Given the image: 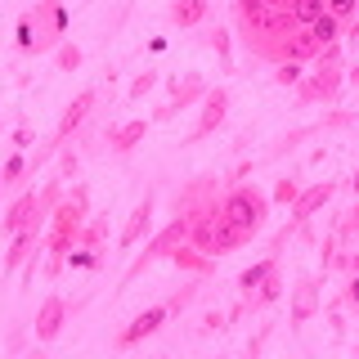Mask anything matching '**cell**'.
I'll use <instances>...</instances> for the list:
<instances>
[{
  "label": "cell",
  "mask_w": 359,
  "mask_h": 359,
  "mask_svg": "<svg viewBox=\"0 0 359 359\" xmlns=\"http://www.w3.org/2000/svg\"><path fill=\"white\" fill-rule=\"evenodd\" d=\"M283 292H287V283H283V269H269L265 274V283L252 292V297H243V306H247V314H265L269 306H274V301H283Z\"/></svg>",
  "instance_id": "obj_16"
},
{
  "label": "cell",
  "mask_w": 359,
  "mask_h": 359,
  "mask_svg": "<svg viewBox=\"0 0 359 359\" xmlns=\"http://www.w3.org/2000/svg\"><path fill=\"white\" fill-rule=\"evenodd\" d=\"M153 130V121L144 117V121H126V126H108L104 130V144H108V153H117V157H126V153H135L144 144V135Z\"/></svg>",
  "instance_id": "obj_14"
},
{
  "label": "cell",
  "mask_w": 359,
  "mask_h": 359,
  "mask_svg": "<svg viewBox=\"0 0 359 359\" xmlns=\"http://www.w3.org/2000/svg\"><path fill=\"white\" fill-rule=\"evenodd\" d=\"M346 86V67L341 63H314V72H306L297 81V99L301 104H337Z\"/></svg>",
  "instance_id": "obj_5"
},
{
  "label": "cell",
  "mask_w": 359,
  "mask_h": 359,
  "mask_svg": "<svg viewBox=\"0 0 359 359\" xmlns=\"http://www.w3.org/2000/svg\"><path fill=\"white\" fill-rule=\"evenodd\" d=\"M54 63H59V72H76V67L86 63V54H81V45H72V41H63L59 50H54Z\"/></svg>",
  "instance_id": "obj_22"
},
{
  "label": "cell",
  "mask_w": 359,
  "mask_h": 359,
  "mask_svg": "<svg viewBox=\"0 0 359 359\" xmlns=\"http://www.w3.org/2000/svg\"><path fill=\"white\" fill-rule=\"evenodd\" d=\"M207 45L220 54V63H224V67H233V54H229V32H224V27H211V32H207Z\"/></svg>",
  "instance_id": "obj_24"
},
{
  "label": "cell",
  "mask_w": 359,
  "mask_h": 359,
  "mask_svg": "<svg viewBox=\"0 0 359 359\" xmlns=\"http://www.w3.org/2000/svg\"><path fill=\"white\" fill-rule=\"evenodd\" d=\"M207 81H202L198 72H184V76H175L171 81V99H166V108H157L153 112V121H175L184 108H194V104H202V95H207Z\"/></svg>",
  "instance_id": "obj_8"
},
{
  "label": "cell",
  "mask_w": 359,
  "mask_h": 359,
  "mask_svg": "<svg viewBox=\"0 0 359 359\" xmlns=\"http://www.w3.org/2000/svg\"><path fill=\"white\" fill-rule=\"evenodd\" d=\"M171 261L180 265V269H189V274H211V269H216V256H207V252H198L194 243H180L175 252H171Z\"/></svg>",
  "instance_id": "obj_17"
},
{
  "label": "cell",
  "mask_w": 359,
  "mask_h": 359,
  "mask_svg": "<svg viewBox=\"0 0 359 359\" xmlns=\"http://www.w3.org/2000/svg\"><path fill=\"white\" fill-rule=\"evenodd\" d=\"M265 337H269V323H265V328H261V332H256V337H252V341H247V355H252V359H256V355H261V346H265Z\"/></svg>",
  "instance_id": "obj_36"
},
{
  "label": "cell",
  "mask_w": 359,
  "mask_h": 359,
  "mask_svg": "<svg viewBox=\"0 0 359 359\" xmlns=\"http://www.w3.org/2000/svg\"><path fill=\"white\" fill-rule=\"evenodd\" d=\"M45 243V224H27V229H18L14 238H9V252H5V278H14L22 265H27V256L36 252V247Z\"/></svg>",
  "instance_id": "obj_11"
},
{
  "label": "cell",
  "mask_w": 359,
  "mask_h": 359,
  "mask_svg": "<svg viewBox=\"0 0 359 359\" xmlns=\"http://www.w3.org/2000/svg\"><path fill=\"white\" fill-rule=\"evenodd\" d=\"M194 297H198V287H194V283H189V287H180V292H175V297H171V301H166V310H171V319H175V314H180V310H184V306H189V301H194Z\"/></svg>",
  "instance_id": "obj_31"
},
{
  "label": "cell",
  "mask_w": 359,
  "mask_h": 359,
  "mask_svg": "<svg viewBox=\"0 0 359 359\" xmlns=\"http://www.w3.org/2000/svg\"><path fill=\"white\" fill-rule=\"evenodd\" d=\"M319 306H323V274H310V278H301V283L292 287V306H287V319H292V328L310 323L314 314H319Z\"/></svg>",
  "instance_id": "obj_9"
},
{
  "label": "cell",
  "mask_w": 359,
  "mask_h": 359,
  "mask_svg": "<svg viewBox=\"0 0 359 359\" xmlns=\"http://www.w3.org/2000/svg\"><path fill=\"white\" fill-rule=\"evenodd\" d=\"M63 323H67V301H63V297H45L41 310H36L32 332H36V341H54V337L63 332Z\"/></svg>",
  "instance_id": "obj_15"
},
{
  "label": "cell",
  "mask_w": 359,
  "mask_h": 359,
  "mask_svg": "<svg viewBox=\"0 0 359 359\" xmlns=\"http://www.w3.org/2000/svg\"><path fill=\"white\" fill-rule=\"evenodd\" d=\"M86 216H90V189L86 184H72V194H63L59 207L50 211V229H45V252H50V261H45V278H59L63 274L67 252H72L76 238H81Z\"/></svg>",
  "instance_id": "obj_1"
},
{
  "label": "cell",
  "mask_w": 359,
  "mask_h": 359,
  "mask_svg": "<svg viewBox=\"0 0 359 359\" xmlns=\"http://www.w3.org/2000/svg\"><path fill=\"white\" fill-rule=\"evenodd\" d=\"M14 41H18V50H22V54H36V22H32V14H22V18H18Z\"/></svg>",
  "instance_id": "obj_23"
},
{
  "label": "cell",
  "mask_w": 359,
  "mask_h": 359,
  "mask_svg": "<svg viewBox=\"0 0 359 359\" xmlns=\"http://www.w3.org/2000/svg\"><path fill=\"white\" fill-rule=\"evenodd\" d=\"M332 261H337V233H328V238L319 243V274H328Z\"/></svg>",
  "instance_id": "obj_28"
},
{
  "label": "cell",
  "mask_w": 359,
  "mask_h": 359,
  "mask_svg": "<svg viewBox=\"0 0 359 359\" xmlns=\"http://www.w3.org/2000/svg\"><path fill=\"white\" fill-rule=\"evenodd\" d=\"M341 301H346V306H359V274H351V283H346Z\"/></svg>",
  "instance_id": "obj_35"
},
{
  "label": "cell",
  "mask_w": 359,
  "mask_h": 359,
  "mask_svg": "<svg viewBox=\"0 0 359 359\" xmlns=\"http://www.w3.org/2000/svg\"><path fill=\"white\" fill-rule=\"evenodd\" d=\"M0 180H5V189H22L32 180V162H27V153L22 149H14L5 157V162H0Z\"/></svg>",
  "instance_id": "obj_19"
},
{
  "label": "cell",
  "mask_w": 359,
  "mask_h": 359,
  "mask_svg": "<svg viewBox=\"0 0 359 359\" xmlns=\"http://www.w3.org/2000/svg\"><path fill=\"white\" fill-rule=\"evenodd\" d=\"M337 233H346V238H359V202H355V207L341 216V224H337Z\"/></svg>",
  "instance_id": "obj_32"
},
{
  "label": "cell",
  "mask_w": 359,
  "mask_h": 359,
  "mask_svg": "<svg viewBox=\"0 0 359 359\" xmlns=\"http://www.w3.org/2000/svg\"><path fill=\"white\" fill-rule=\"evenodd\" d=\"M274 265H278V252L269 247V256H265V261H256L252 269H243V274H238V292H243V297H252V292L265 283V274H269Z\"/></svg>",
  "instance_id": "obj_20"
},
{
  "label": "cell",
  "mask_w": 359,
  "mask_h": 359,
  "mask_svg": "<svg viewBox=\"0 0 359 359\" xmlns=\"http://www.w3.org/2000/svg\"><path fill=\"white\" fill-rule=\"evenodd\" d=\"M337 180H319V184H310V189H301L297 194V202H292V224H306L319 207H328L332 202V194H337Z\"/></svg>",
  "instance_id": "obj_12"
},
{
  "label": "cell",
  "mask_w": 359,
  "mask_h": 359,
  "mask_svg": "<svg viewBox=\"0 0 359 359\" xmlns=\"http://www.w3.org/2000/svg\"><path fill=\"white\" fill-rule=\"evenodd\" d=\"M153 86H157V72H140V76L130 81V90H126V95H130V99H144Z\"/></svg>",
  "instance_id": "obj_29"
},
{
  "label": "cell",
  "mask_w": 359,
  "mask_h": 359,
  "mask_svg": "<svg viewBox=\"0 0 359 359\" xmlns=\"http://www.w3.org/2000/svg\"><path fill=\"white\" fill-rule=\"evenodd\" d=\"M184 238H189V216H184V211H175V220L166 224V229H157L153 238L144 243V252H140V256H135V261L126 265V274H121V287L135 283V278H140L149 265H157V261H171V252H175V247L184 243Z\"/></svg>",
  "instance_id": "obj_4"
},
{
  "label": "cell",
  "mask_w": 359,
  "mask_h": 359,
  "mask_svg": "<svg viewBox=\"0 0 359 359\" xmlns=\"http://www.w3.org/2000/svg\"><path fill=\"white\" fill-rule=\"evenodd\" d=\"M0 194H5V180H0Z\"/></svg>",
  "instance_id": "obj_39"
},
{
  "label": "cell",
  "mask_w": 359,
  "mask_h": 359,
  "mask_svg": "<svg viewBox=\"0 0 359 359\" xmlns=\"http://www.w3.org/2000/svg\"><path fill=\"white\" fill-rule=\"evenodd\" d=\"M216 211L229 224H238L247 238H256L261 224H265V216H269V198L256 184H224L220 198H216Z\"/></svg>",
  "instance_id": "obj_3"
},
{
  "label": "cell",
  "mask_w": 359,
  "mask_h": 359,
  "mask_svg": "<svg viewBox=\"0 0 359 359\" xmlns=\"http://www.w3.org/2000/svg\"><path fill=\"white\" fill-rule=\"evenodd\" d=\"M166 319H171V310H166V301L162 306H149V310H140L135 319L121 328L117 337H112V351H130V346H140V341H149V337H157L166 328Z\"/></svg>",
  "instance_id": "obj_7"
},
{
  "label": "cell",
  "mask_w": 359,
  "mask_h": 359,
  "mask_svg": "<svg viewBox=\"0 0 359 359\" xmlns=\"http://www.w3.org/2000/svg\"><path fill=\"white\" fill-rule=\"evenodd\" d=\"M59 198H63V180H45L41 189H22V194L9 202V211L0 216V233L14 238L18 229H27V224H45L50 211L59 207Z\"/></svg>",
  "instance_id": "obj_2"
},
{
  "label": "cell",
  "mask_w": 359,
  "mask_h": 359,
  "mask_svg": "<svg viewBox=\"0 0 359 359\" xmlns=\"http://www.w3.org/2000/svg\"><path fill=\"white\" fill-rule=\"evenodd\" d=\"M202 328H207V332H224V328H229V314H224V310H207V314H202Z\"/></svg>",
  "instance_id": "obj_33"
},
{
  "label": "cell",
  "mask_w": 359,
  "mask_h": 359,
  "mask_svg": "<svg viewBox=\"0 0 359 359\" xmlns=\"http://www.w3.org/2000/svg\"><path fill=\"white\" fill-rule=\"evenodd\" d=\"M32 22H36V54H45V50H59V45H63L72 14L63 9V0H36Z\"/></svg>",
  "instance_id": "obj_6"
},
{
  "label": "cell",
  "mask_w": 359,
  "mask_h": 359,
  "mask_svg": "<svg viewBox=\"0 0 359 359\" xmlns=\"http://www.w3.org/2000/svg\"><path fill=\"white\" fill-rule=\"evenodd\" d=\"M301 76H306V67H301V63H278V67H274V81H278V86H292V90H297Z\"/></svg>",
  "instance_id": "obj_25"
},
{
  "label": "cell",
  "mask_w": 359,
  "mask_h": 359,
  "mask_svg": "<svg viewBox=\"0 0 359 359\" xmlns=\"http://www.w3.org/2000/svg\"><path fill=\"white\" fill-rule=\"evenodd\" d=\"M297 194H301V184H297V180H278V184H274V198H269V202H283V207H292V202H297Z\"/></svg>",
  "instance_id": "obj_26"
},
{
  "label": "cell",
  "mask_w": 359,
  "mask_h": 359,
  "mask_svg": "<svg viewBox=\"0 0 359 359\" xmlns=\"http://www.w3.org/2000/svg\"><path fill=\"white\" fill-rule=\"evenodd\" d=\"M211 18V0H175L171 5V22L175 27H198Z\"/></svg>",
  "instance_id": "obj_18"
},
{
  "label": "cell",
  "mask_w": 359,
  "mask_h": 359,
  "mask_svg": "<svg viewBox=\"0 0 359 359\" xmlns=\"http://www.w3.org/2000/svg\"><path fill=\"white\" fill-rule=\"evenodd\" d=\"M9 144H14V149H22V153H27V149H32V144H36V130H32V126H27V121H18V126H14V130H9Z\"/></svg>",
  "instance_id": "obj_27"
},
{
  "label": "cell",
  "mask_w": 359,
  "mask_h": 359,
  "mask_svg": "<svg viewBox=\"0 0 359 359\" xmlns=\"http://www.w3.org/2000/svg\"><path fill=\"white\" fill-rule=\"evenodd\" d=\"M332 269H341V274H359V252H341L332 261Z\"/></svg>",
  "instance_id": "obj_34"
},
{
  "label": "cell",
  "mask_w": 359,
  "mask_h": 359,
  "mask_svg": "<svg viewBox=\"0 0 359 359\" xmlns=\"http://www.w3.org/2000/svg\"><path fill=\"white\" fill-rule=\"evenodd\" d=\"M224 117H229V90L216 86V90H207V95H202V117H198V126L189 130V144L216 135V130L224 126Z\"/></svg>",
  "instance_id": "obj_10"
},
{
  "label": "cell",
  "mask_w": 359,
  "mask_h": 359,
  "mask_svg": "<svg viewBox=\"0 0 359 359\" xmlns=\"http://www.w3.org/2000/svg\"><path fill=\"white\" fill-rule=\"evenodd\" d=\"M76 247H99V252H104V247H108V216H86Z\"/></svg>",
  "instance_id": "obj_21"
},
{
  "label": "cell",
  "mask_w": 359,
  "mask_h": 359,
  "mask_svg": "<svg viewBox=\"0 0 359 359\" xmlns=\"http://www.w3.org/2000/svg\"><path fill=\"white\" fill-rule=\"evenodd\" d=\"M346 189H351V194H355V198H359V171H355V175H351V180H346Z\"/></svg>",
  "instance_id": "obj_38"
},
{
  "label": "cell",
  "mask_w": 359,
  "mask_h": 359,
  "mask_svg": "<svg viewBox=\"0 0 359 359\" xmlns=\"http://www.w3.org/2000/svg\"><path fill=\"white\" fill-rule=\"evenodd\" d=\"M76 166H81V157H76V153L63 144V149H59V175H63V180H72V175H76Z\"/></svg>",
  "instance_id": "obj_30"
},
{
  "label": "cell",
  "mask_w": 359,
  "mask_h": 359,
  "mask_svg": "<svg viewBox=\"0 0 359 359\" xmlns=\"http://www.w3.org/2000/svg\"><path fill=\"white\" fill-rule=\"evenodd\" d=\"M346 86H351V90H359V63H351V67H346Z\"/></svg>",
  "instance_id": "obj_37"
},
{
  "label": "cell",
  "mask_w": 359,
  "mask_h": 359,
  "mask_svg": "<svg viewBox=\"0 0 359 359\" xmlns=\"http://www.w3.org/2000/svg\"><path fill=\"white\" fill-rule=\"evenodd\" d=\"M153 207H157L153 194H144V202L130 211V220L121 224V233H117V247H121V252L140 247V238H149V233H153Z\"/></svg>",
  "instance_id": "obj_13"
}]
</instances>
